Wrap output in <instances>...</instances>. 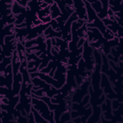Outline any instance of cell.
I'll list each match as a JSON object with an SVG mask.
<instances>
[{
  "instance_id": "obj_1",
  "label": "cell",
  "mask_w": 123,
  "mask_h": 123,
  "mask_svg": "<svg viewBox=\"0 0 123 123\" xmlns=\"http://www.w3.org/2000/svg\"><path fill=\"white\" fill-rule=\"evenodd\" d=\"M84 2L86 5L87 16L86 27L97 28L106 39L109 40L113 39L115 38L114 34L105 26L102 20L97 16L95 11L92 8L90 3L88 0H84Z\"/></svg>"
},
{
  "instance_id": "obj_2",
  "label": "cell",
  "mask_w": 123,
  "mask_h": 123,
  "mask_svg": "<svg viewBox=\"0 0 123 123\" xmlns=\"http://www.w3.org/2000/svg\"><path fill=\"white\" fill-rule=\"evenodd\" d=\"M32 107L37 111L39 114L45 120L52 123L54 121V111H51L43 100L38 98L32 97Z\"/></svg>"
},
{
  "instance_id": "obj_3",
  "label": "cell",
  "mask_w": 123,
  "mask_h": 123,
  "mask_svg": "<svg viewBox=\"0 0 123 123\" xmlns=\"http://www.w3.org/2000/svg\"><path fill=\"white\" fill-rule=\"evenodd\" d=\"M94 54L95 58V68L93 73L91 74V82L92 87L94 91L99 90L101 89L100 87V70L101 66V57L100 52L96 49L94 50Z\"/></svg>"
},
{
  "instance_id": "obj_4",
  "label": "cell",
  "mask_w": 123,
  "mask_h": 123,
  "mask_svg": "<svg viewBox=\"0 0 123 123\" xmlns=\"http://www.w3.org/2000/svg\"><path fill=\"white\" fill-rule=\"evenodd\" d=\"M88 2L95 11L97 16L101 20H103L108 16V10L109 9L108 0L88 1Z\"/></svg>"
},
{
  "instance_id": "obj_5",
  "label": "cell",
  "mask_w": 123,
  "mask_h": 123,
  "mask_svg": "<svg viewBox=\"0 0 123 123\" xmlns=\"http://www.w3.org/2000/svg\"><path fill=\"white\" fill-rule=\"evenodd\" d=\"M74 9L78 19L86 21L87 16L86 10L84 0H73Z\"/></svg>"
},
{
  "instance_id": "obj_6",
  "label": "cell",
  "mask_w": 123,
  "mask_h": 123,
  "mask_svg": "<svg viewBox=\"0 0 123 123\" xmlns=\"http://www.w3.org/2000/svg\"><path fill=\"white\" fill-rule=\"evenodd\" d=\"M91 82L90 79L87 80L80 86V88H77L76 91L72 97V102H77L80 103L82 100L83 97L86 94H88V87L90 85Z\"/></svg>"
},
{
  "instance_id": "obj_7",
  "label": "cell",
  "mask_w": 123,
  "mask_h": 123,
  "mask_svg": "<svg viewBox=\"0 0 123 123\" xmlns=\"http://www.w3.org/2000/svg\"><path fill=\"white\" fill-rule=\"evenodd\" d=\"M50 15L52 20H55L59 17L62 16V12L57 4L54 1L52 4L50 5Z\"/></svg>"
},
{
  "instance_id": "obj_8",
  "label": "cell",
  "mask_w": 123,
  "mask_h": 123,
  "mask_svg": "<svg viewBox=\"0 0 123 123\" xmlns=\"http://www.w3.org/2000/svg\"><path fill=\"white\" fill-rule=\"evenodd\" d=\"M31 111L33 113V115L35 117V120H36V123H48L49 122L48 121L45 120L39 114V113L36 110H35L33 107H31Z\"/></svg>"
}]
</instances>
